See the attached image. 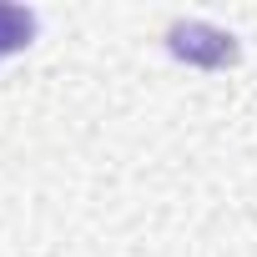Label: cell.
<instances>
[{"label":"cell","mask_w":257,"mask_h":257,"mask_svg":"<svg viewBox=\"0 0 257 257\" xmlns=\"http://www.w3.org/2000/svg\"><path fill=\"white\" fill-rule=\"evenodd\" d=\"M167 46H172V56H182L192 66H227L237 56V41L207 21H177L167 31Z\"/></svg>","instance_id":"1"},{"label":"cell","mask_w":257,"mask_h":257,"mask_svg":"<svg viewBox=\"0 0 257 257\" xmlns=\"http://www.w3.org/2000/svg\"><path fill=\"white\" fill-rule=\"evenodd\" d=\"M36 36V16L26 6H0V51H21Z\"/></svg>","instance_id":"2"}]
</instances>
